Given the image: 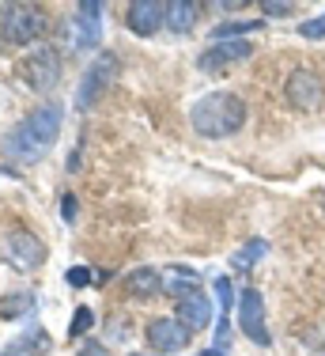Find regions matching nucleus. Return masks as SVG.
<instances>
[{
	"label": "nucleus",
	"instance_id": "f257e3e1",
	"mask_svg": "<svg viewBox=\"0 0 325 356\" xmlns=\"http://www.w3.org/2000/svg\"><path fill=\"white\" fill-rule=\"evenodd\" d=\"M61 125H65V106L61 103H46V106L31 110L27 118H19V122L4 133L0 152H4V159H12V163L31 167L57 144Z\"/></svg>",
	"mask_w": 325,
	"mask_h": 356
},
{
	"label": "nucleus",
	"instance_id": "f03ea898",
	"mask_svg": "<svg viewBox=\"0 0 325 356\" xmlns=\"http://www.w3.org/2000/svg\"><path fill=\"white\" fill-rule=\"evenodd\" d=\"M190 125H193L197 137H208V140L235 137L246 125V103L238 95H231V91H212V95L193 103Z\"/></svg>",
	"mask_w": 325,
	"mask_h": 356
},
{
	"label": "nucleus",
	"instance_id": "7ed1b4c3",
	"mask_svg": "<svg viewBox=\"0 0 325 356\" xmlns=\"http://www.w3.org/2000/svg\"><path fill=\"white\" fill-rule=\"evenodd\" d=\"M117 72H122V61H117V54H110V49H102L95 54V61L83 69L80 76V88H76V110H91L102 99V91L110 88V83L117 80Z\"/></svg>",
	"mask_w": 325,
	"mask_h": 356
},
{
	"label": "nucleus",
	"instance_id": "20e7f679",
	"mask_svg": "<svg viewBox=\"0 0 325 356\" xmlns=\"http://www.w3.org/2000/svg\"><path fill=\"white\" fill-rule=\"evenodd\" d=\"M46 31V12L38 4H8L0 15V38L8 46H31Z\"/></svg>",
	"mask_w": 325,
	"mask_h": 356
},
{
	"label": "nucleus",
	"instance_id": "39448f33",
	"mask_svg": "<svg viewBox=\"0 0 325 356\" xmlns=\"http://www.w3.org/2000/svg\"><path fill=\"white\" fill-rule=\"evenodd\" d=\"M23 83L31 91H53L57 80H61V49L57 46H34L19 65Z\"/></svg>",
	"mask_w": 325,
	"mask_h": 356
},
{
	"label": "nucleus",
	"instance_id": "423d86ee",
	"mask_svg": "<svg viewBox=\"0 0 325 356\" xmlns=\"http://www.w3.org/2000/svg\"><path fill=\"white\" fill-rule=\"evenodd\" d=\"M238 330H242L246 341L269 349L272 334H269V318H265V296L258 288H242L238 292Z\"/></svg>",
	"mask_w": 325,
	"mask_h": 356
},
{
	"label": "nucleus",
	"instance_id": "0eeeda50",
	"mask_svg": "<svg viewBox=\"0 0 325 356\" xmlns=\"http://www.w3.org/2000/svg\"><path fill=\"white\" fill-rule=\"evenodd\" d=\"M4 261L12 269H19V273H34V269L46 266V243L34 232L15 227V232L4 235Z\"/></svg>",
	"mask_w": 325,
	"mask_h": 356
},
{
	"label": "nucleus",
	"instance_id": "6e6552de",
	"mask_svg": "<svg viewBox=\"0 0 325 356\" xmlns=\"http://www.w3.org/2000/svg\"><path fill=\"white\" fill-rule=\"evenodd\" d=\"M190 337H193V334H190V330H185L174 315H159V318L148 322V345H151L156 353H162V356L190 349Z\"/></svg>",
	"mask_w": 325,
	"mask_h": 356
},
{
	"label": "nucleus",
	"instance_id": "1a4fd4ad",
	"mask_svg": "<svg viewBox=\"0 0 325 356\" xmlns=\"http://www.w3.org/2000/svg\"><path fill=\"white\" fill-rule=\"evenodd\" d=\"M284 99H288V106H295V110H318L322 99H325V88L310 69H295L284 83Z\"/></svg>",
	"mask_w": 325,
	"mask_h": 356
},
{
	"label": "nucleus",
	"instance_id": "9d476101",
	"mask_svg": "<svg viewBox=\"0 0 325 356\" xmlns=\"http://www.w3.org/2000/svg\"><path fill=\"white\" fill-rule=\"evenodd\" d=\"M125 27L140 38H151L159 27H167V4H159V0H129L125 4Z\"/></svg>",
	"mask_w": 325,
	"mask_h": 356
},
{
	"label": "nucleus",
	"instance_id": "9b49d317",
	"mask_svg": "<svg viewBox=\"0 0 325 356\" xmlns=\"http://www.w3.org/2000/svg\"><path fill=\"white\" fill-rule=\"evenodd\" d=\"M99 38H102V4L99 0H83V4H76L72 42L76 49H95Z\"/></svg>",
	"mask_w": 325,
	"mask_h": 356
},
{
	"label": "nucleus",
	"instance_id": "f8f14e48",
	"mask_svg": "<svg viewBox=\"0 0 325 356\" xmlns=\"http://www.w3.org/2000/svg\"><path fill=\"white\" fill-rule=\"evenodd\" d=\"M253 54V46L246 38H235V42H212L208 49L201 54V69H227V65H235V61H246V57Z\"/></svg>",
	"mask_w": 325,
	"mask_h": 356
},
{
	"label": "nucleus",
	"instance_id": "ddd939ff",
	"mask_svg": "<svg viewBox=\"0 0 325 356\" xmlns=\"http://www.w3.org/2000/svg\"><path fill=\"white\" fill-rule=\"evenodd\" d=\"M178 322H182L190 334H197V330H204L212 322V300L197 288V292H190L185 300H178V315H174Z\"/></svg>",
	"mask_w": 325,
	"mask_h": 356
},
{
	"label": "nucleus",
	"instance_id": "4468645a",
	"mask_svg": "<svg viewBox=\"0 0 325 356\" xmlns=\"http://www.w3.org/2000/svg\"><path fill=\"white\" fill-rule=\"evenodd\" d=\"M162 273L156 266H136L129 277H125V288H129L133 296H156V292H162Z\"/></svg>",
	"mask_w": 325,
	"mask_h": 356
},
{
	"label": "nucleus",
	"instance_id": "2eb2a0df",
	"mask_svg": "<svg viewBox=\"0 0 325 356\" xmlns=\"http://www.w3.org/2000/svg\"><path fill=\"white\" fill-rule=\"evenodd\" d=\"M197 12H201V8H197L193 0H170L167 4V27L174 31V35H185V31H193Z\"/></svg>",
	"mask_w": 325,
	"mask_h": 356
},
{
	"label": "nucleus",
	"instance_id": "dca6fc26",
	"mask_svg": "<svg viewBox=\"0 0 325 356\" xmlns=\"http://www.w3.org/2000/svg\"><path fill=\"white\" fill-rule=\"evenodd\" d=\"M261 258H269V243H265V239H250L246 247H238V250H235L231 266H235V269H253Z\"/></svg>",
	"mask_w": 325,
	"mask_h": 356
},
{
	"label": "nucleus",
	"instance_id": "f3484780",
	"mask_svg": "<svg viewBox=\"0 0 325 356\" xmlns=\"http://www.w3.org/2000/svg\"><path fill=\"white\" fill-rule=\"evenodd\" d=\"M162 292L178 296V300H185L190 292H197V277H193V269L170 266V284H162Z\"/></svg>",
	"mask_w": 325,
	"mask_h": 356
},
{
	"label": "nucleus",
	"instance_id": "a211bd4d",
	"mask_svg": "<svg viewBox=\"0 0 325 356\" xmlns=\"http://www.w3.org/2000/svg\"><path fill=\"white\" fill-rule=\"evenodd\" d=\"M265 23L261 19H231V23H219L216 31H212V42H235V35H253V31H261Z\"/></svg>",
	"mask_w": 325,
	"mask_h": 356
},
{
	"label": "nucleus",
	"instance_id": "6ab92c4d",
	"mask_svg": "<svg viewBox=\"0 0 325 356\" xmlns=\"http://www.w3.org/2000/svg\"><path fill=\"white\" fill-rule=\"evenodd\" d=\"M42 353H46V337H42V330H38V334L31 330L27 337H19V341L8 345L4 356H42Z\"/></svg>",
	"mask_w": 325,
	"mask_h": 356
},
{
	"label": "nucleus",
	"instance_id": "aec40b11",
	"mask_svg": "<svg viewBox=\"0 0 325 356\" xmlns=\"http://www.w3.org/2000/svg\"><path fill=\"white\" fill-rule=\"evenodd\" d=\"M31 307H34V296L31 292H19V296H12V300L0 303V315H4V318H27Z\"/></svg>",
	"mask_w": 325,
	"mask_h": 356
},
{
	"label": "nucleus",
	"instance_id": "412c9836",
	"mask_svg": "<svg viewBox=\"0 0 325 356\" xmlns=\"http://www.w3.org/2000/svg\"><path fill=\"white\" fill-rule=\"evenodd\" d=\"M91 326H95V311H91V307H76V318H72V326H68V337L88 334Z\"/></svg>",
	"mask_w": 325,
	"mask_h": 356
},
{
	"label": "nucleus",
	"instance_id": "4be33fe9",
	"mask_svg": "<svg viewBox=\"0 0 325 356\" xmlns=\"http://www.w3.org/2000/svg\"><path fill=\"white\" fill-rule=\"evenodd\" d=\"M216 300H219V318H227V311H231V281L227 277H216Z\"/></svg>",
	"mask_w": 325,
	"mask_h": 356
},
{
	"label": "nucleus",
	"instance_id": "5701e85b",
	"mask_svg": "<svg viewBox=\"0 0 325 356\" xmlns=\"http://www.w3.org/2000/svg\"><path fill=\"white\" fill-rule=\"evenodd\" d=\"M65 281L72 284V288H88L91 281H95V273H91V269H83V266H72V269L65 273Z\"/></svg>",
	"mask_w": 325,
	"mask_h": 356
},
{
	"label": "nucleus",
	"instance_id": "b1692460",
	"mask_svg": "<svg viewBox=\"0 0 325 356\" xmlns=\"http://www.w3.org/2000/svg\"><path fill=\"white\" fill-rule=\"evenodd\" d=\"M261 12L265 15H288V12H295V4H288V0H261Z\"/></svg>",
	"mask_w": 325,
	"mask_h": 356
},
{
	"label": "nucleus",
	"instance_id": "393cba45",
	"mask_svg": "<svg viewBox=\"0 0 325 356\" xmlns=\"http://www.w3.org/2000/svg\"><path fill=\"white\" fill-rule=\"evenodd\" d=\"M61 216H65V220H76V201H72V193H65V197H61Z\"/></svg>",
	"mask_w": 325,
	"mask_h": 356
},
{
	"label": "nucleus",
	"instance_id": "a878e982",
	"mask_svg": "<svg viewBox=\"0 0 325 356\" xmlns=\"http://www.w3.org/2000/svg\"><path fill=\"white\" fill-rule=\"evenodd\" d=\"M80 356H110V349H102V345L91 341V345H83V349H80Z\"/></svg>",
	"mask_w": 325,
	"mask_h": 356
},
{
	"label": "nucleus",
	"instance_id": "bb28decb",
	"mask_svg": "<svg viewBox=\"0 0 325 356\" xmlns=\"http://www.w3.org/2000/svg\"><path fill=\"white\" fill-rule=\"evenodd\" d=\"M197 356H227V353H219V349H201Z\"/></svg>",
	"mask_w": 325,
	"mask_h": 356
}]
</instances>
